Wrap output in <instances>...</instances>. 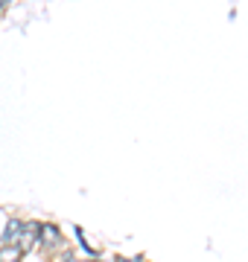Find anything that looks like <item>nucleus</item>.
<instances>
[{
    "label": "nucleus",
    "instance_id": "1",
    "mask_svg": "<svg viewBox=\"0 0 248 262\" xmlns=\"http://www.w3.org/2000/svg\"><path fill=\"white\" fill-rule=\"evenodd\" d=\"M38 248H44V251H65V236H61V230L56 225H41Z\"/></svg>",
    "mask_w": 248,
    "mask_h": 262
},
{
    "label": "nucleus",
    "instance_id": "2",
    "mask_svg": "<svg viewBox=\"0 0 248 262\" xmlns=\"http://www.w3.org/2000/svg\"><path fill=\"white\" fill-rule=\"evenodd\" d=\"M38 233H41V222H24V233L18 239V248L24 256L38 248Z\"/></svg>",
    "mask_w": 248,
    "mask_h": 262
},
{
    "label": "nucleus",
    "instance_id": "3",
    "mask_svg": "<svg viewBox=\"0 0 248 262\" xmlns=\"http://www.w3.org/2000/svg\"><path fill=\"white\" fill-rule=\"evenodd\" d=\"M20 233H24V219H18V215H12L9 222H6V227H3L0 245H18Z\"/></svg>",
    "mask_w": 248,
    "mask_h": 262
},
{
    "label": "nucleus",
    "instance_id": "4",
    "mask_svg": "<svg viewBox=\"0 0 248 262\" xmlns=\"http://www.w3.org/2000/svg\"><path fill=\"white\" fill-rule=\"evenodd\" d=\"M24 253H20L18 245H0V262H20Z\"/></svg>",
    "mask_w": 248,
    "mask_h": 262
},
{
    "label": "nucleus",
    "instance_id": "5",
    "mask_svg": "<svg viewBox=\"0 0 248 262\" xmlns=\"http://www.w3.org/2000/svg\"><path fill=\"white\" fill-rule=\"evenodd\" d=\"M114 262H143V259H140V256H117Z\"/></svg>",
    "mask_w": 248,
    "mask_h": 262
},
{
    "label": "nucleus",
    "instance_id": "6",
    "mask_svg": "<svg viewBox=\"0 0 248 262\" xmlns=\"http://www.w3.org/2000/svg\"><path fill=\"white\" fill-rule=\"evenodd\" d=\"M88 262H102V259H99V256H94V259H88Z\"/></svg>",
    "mask_w": 248,
    "mask_h": 262
}]
</instances>
